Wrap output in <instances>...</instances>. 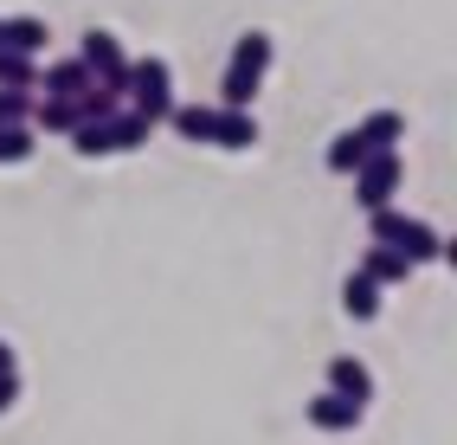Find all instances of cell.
I'll return each mask as SVG.
<instances>
[{
    "label": "cell",
    "mask_w": 457,
    "mask_h": 445,
    "mask_svg": "<svg viewBox=\"0 0 457 445\" xmlns=\"http://www.w3.org/2000/svg\"><path fill=\"white\" fill-rule=\"evenodd\" d=\"M361 162H368V148H361V136H354V130L328 142V174H354Z\"/></svg>",
    "instance_id": "44dd1931"
},
{
    "label": "cell",
    "mask_w": 457,
    "mask_h": 445,
    "mask_svg": "<svg viewBox=\"0 0 457 445\" xmlns=\"http://www.w3.org/2000/svg\"><path fill=\"white\" fill-rule=\"evenodd\" d=\"M361 413H368L361 400H342V394H328V388H322V394L310 400V426H316V432H354V426H361Z\"/></svg>",
    "instance_id": "ba28073f"
},
{
    "label": "cell",
    "mask_w": 457,
    "mask_h": 445,
    "mask_svg": "<svg viewBox=\"0 0 457 445\" xmlns=\"http://www.w3.org/2000/svg\"><path fill=\"white\" fill-rule=\"evenodd\" d=\"M148 136H155V130H148L136 110H116V116H110V142H116V155H129V148H142Z\"/></svg>",
    "instance_id": "ac0fdd59"
},
{
    "label": "cell",
    "mask_w": 457,
    "mask_h": 445,
    "mask_svg": "<svg viewBox=\"0 0 457 445\" xmlns=\"http://www.w3.org/2000/svg\"><path fill=\"white\" fill-rule=\"evenodd\" d=\"M0 46H7V52H26V58H39V52H46V20H33V13L0 20Z\"/></svg>",
    "instance_id": "8fae6325"
},
{
    "label": "cell",
    "mask_w": 457,
    "mask_h": 445,
    "mask_svg": "<svg viewBox=\"0 0 457 445\" xmlns=\"http://www.w3.org/2000/svg\"><path fill=\"white\" fill-rule=\"evenodd\" d=\"M33 116V91H0V130H20Z\"/></svg>",
    "instance_id": "7402d4cb"
},
{
    "label": "cell",
    "mask_w": 457,
    "mask_h": 445,
    "mask_svg": "<svg viewBox=\"0 0 457 445\" xmlns=\"http://www.w3.org/2000/svg\"><path fill=\"white\" fill-rule=\"evenodd\" d=\"M368 246H393V252H406L412 264L451 258V246L438 239V226H432V220L400 214V206H380V214H368Z\"/></svg>",
    "instance_id": "6da1fadb"
},
{
    "label": "cell",
    "mask_w": 457,
    "mask_h": 445,
    "mask_svg": "<svg viewBox=\"0 0 457 445\" xmlns=\"http://www.w3.org/2000/svg\"><path fill=\"white\" fill-rule=\"evenodd\" d=\"M361 272H368V278L386 290V284H406V278H412V258H406V252H393V246H368Z\"/></svg>",
    "instance_id": "7c38bea8"
},
{
    "label": "cell",
    "mask_w": 457,
    "mask_h": 445,
    "mask_svg": "<svg viewBox=\"0 0 457 445\" xmlns=\"http://www.w3.org/2000/svg\"><path fill=\"white\" fill-rule=\"evenodd\" d=\"M129 110L148 130L168 123V110H174V65L168 58H129Z\"/></svg>",
    "instance_id": "3957f363"
},
{
    "label": "cell",
    "mask_w": 457,
    "mask_h": 445,
    "mask_svg": "<svg viewBox=\"0 0 457 445\" xmlns=\"http://www.w3.org/2000/svg\"><path fill=\"white\" fill-rule=\"evenodd\" d=\"M206 142L245 155V148L258 142V116H252V110H220V104H212V136H206Z\"/></svg>",
    "instance_id": "52a82bcc"
},
{
    "label": "cell",
    "mask_w": 457,
    "mask_h": 445,
    "mask_svg": "<svg viewBox=\"0 0 457 445\" xmlns=\"http://www.w3.org/2000/svg\"><path fill=\"white\" fill-rule=\"evenodd\" d=\"M90 84H97V78H90L84 58H58V65H46V71H39L33 91H39V97H58V104H71L78 91H90Z\"/></svg>",
    "instance_id": "8992f818"
},
{
    "label": "cell",
    "mask_w": 457,
    "mask_h": 445,
    "mask_svg": "<svg viewBox=\"0 0 457 445\" xmlns=\"http://www.w3.org/2000/svg\"><path fill=\"white\" fill-rule=\"evenodd\" d=\"M33 123H20V130H0V168H20V162H33Z\"/></svg>",
    "instance_id": "ffe728a7"
},
{
    "label": "cell",
    "mask_w": 457,
    "mask_h": 445,
    "mask_svg": "<svg viewBox=\"0 0 457 445\" xmlns=\"http://www.w3.org/2000/svg\"><path fill=\"white\" fill-rule=\"evenodd\" d=\"M71 155H84V162H104V155H116L110 123H78V130H71Z\"/></svg>",
    "instance_id": "e0dca14e"
},
{
    "label": "cell",
    "mask_w": 457,
    "mask_h": 445,
    "mask_svg": "<svg viewBox=\"0 0 457 445\" xmlns=\"http://www.w3.org/2000/svg\"><path fill=\"white\" fill-rule=\"evenodd\" d=\"M400 181H406L400 148H380V155H368V162L354 168V206H361V214H380V206H393Z\"/></svg>",
    "instance_id": "5b68a950"
},
{
    "label": "cell",
    "mask_w": 457,
    "mask_h": 445,
    "mask_svg": "<svg viewBox=\"0 0 457 445\" xmlns=\"http://www.w3.org/2000/svg\"><path fill=\"white\" fill-rule=\"evenodd\" d=\"M20 400V368H7V374H0V413H7Z\"/></svg>",
    "instance_id": "603a6c76"
},
{
    "label": "cell",
    "mask_w": 457,
    "mask_h": 445,
    "mask_svg": "<svg viewBox=\"0 0 457 445\" xmlns=\"http://www.w3.org/2000/svg\"><path fill=\"white\" fill-rule=\"evenodd\" d=\"M270 58H278V39H270V33H245V39L232 46L226 78H220V110H252L258 84L270 71Z\"/></svg>",
    "instance_id": "7a4b0ae2"
},
{
    "label": "cell",
    "mask_w": 457,
    "mask_h": 445,
    "mask_svg": "<svg viewBox=\"0 0 457 445\" xmlns=\"http://www.w3.org/2000/svg\"><path fill=\"white\" fill-rule=\"evenodd\" d=\"M168 130H174L180 142H206V136H212V104H174V110H168Z\"/></svg>",
    "instance_id": "5bb4252c"
},
{
    "label": "cell",
    "mask_w": 457,
    "mask_h": 445,
    "mask_svg": "<svg viewBox=\"0 0 457 445\" xmlns=\"http://www.w3.org/2000/svg\"><path fill=\"white\" fill-rule=\"evenodd\" d=\"M7 368H13V348H7V342H0V374H7Z\"/></svg>",
    "instance_id": "cb8c5ba5"
},
{
    "label": "cell",
    "mask_w": 457,
    "mask_h": 445,
    "mask_svg": "<svg viewBox=\"0 0 457 445\" xmlns=\"http://www.w3.org/2000/svg\"><path fill=\"white\" fill-rule=\"evenodd\" d=\"M26 123H33V130H52V136H71V130H78V110L33 91V116H26Z\"/></svg>",
    "instance_id": "9a60e30c"
},
{
    "label": "cell",
    "mask_w": 457,
    "mask_h": 445,
    "mask_svg": "<svg viewBox=\"0 0 457 445\" xmlns=\"http://www.w3.org/2000/svg\"><path fill=\"white\" fill-rule=\"evenodd\" d=\"M328 394H342V400H361V407H368V400H374V374L361 368L354 355H335V362H328Z\"/></svg>",
    "instance_id": "9c48e42d"
},
{
    "label": "cell",
    "mask_w": 457,
    "mask_h": 445,
    "mask_svg": "<svg viewBox=\"0 0 457 445\" xmlns=\"http://www.w3.org/2000/svg\"><path fill=\"white\" fill-rule=\"evenodd\" d=\"M33 84H39V58L0 46V91H33Z\"/></svg>",
    "instance_id": "2e32d148"
},
{
    "label": "cell",
    "mask_w": 457,
    "mask_h": 445,
    "mask_svg": "<svg viewBox=\"0 0 457 445\" xmlns=\"http://www.w3.org/2000/svg\"><path fill=\"white\" fill-rule=\"evenodd\" d=\"M78 58L90 65V78H97V91H110L116 104L129 97V52L116 46V33H104V26H90V33H84V46H78Z\"/></svg>",
    "instance_id": "277c9868"
},
{
    "label": "cell",
    "mask_w": 457,
    "mask_h": 445,
    "mask_svg": "<svg viewBox=\"0 0 457 445\" xmlns=\"http://www.w3.org/2000/svg\"><path fill=\"white\" fill-rule=\"evenodd\" d=\"M354 136H361V148H368V155H380V148H400L406 116H400V110H374L368 123H354Z\"/></svg>",
    "instance_id": "30bf717a"
},
{
    "label": "cell",
    "mask_w": 457,
    "mask_h": 445,
    "mask_svg": "<svg viewBox=\"0 0 457 445\" xmlns=\"http://www.w3.org/2000/svg\"><path fill=\"white\" fill-rule=\"evenodd\" d=\"M342 310H348L354 323H374V316H380V284H374L368 272H348V284H342Z\"/></svg>",
    "instance_id": "4fadbf2b"
},
{
    "label": "cell",
    "mask_w": 457,
    "mask_h": 445,
    "mask_svg": "<svg viewBox=\"0 0 457 445\" xmlns=\"http://www.w3.org/2000/svg\"><path fill=\"white\" fill-rule=\"evenodd\" d=\"M71 110H78V123H110V116L123 110V104H116L110 91H97V84H90V91H78V97H71Z\"/></svg>",
    "instance_id": "d6986e66"
}]
</instances>
